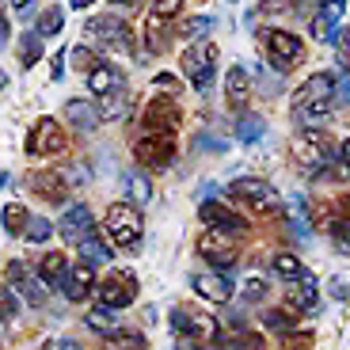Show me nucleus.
Wrapping results in <instances>:
<instances>
[{"mask_svg": "<svg viewBox=\"0 0 350 350\" xmlns=\"http://www.w3.org/2000/svg\"><path fill=\"white\" fill-rule=\"evenodd\" d=\"M84 35H88V38H99L96 46H103V50H122V53H133V31H130V27H126L118 16L88 19V23H84Z\"/></svg>", "mask_w": 350, "mask_h": 350, "instance_id": "obj_7", "label": "nucleus"}, {"mask_svg": "<svg viewBox=\"0 0 350 350\" xmlns=\"http://www.w3.org/2000/svg\"><path fill=\"white\" fill-rule=\"evenodd\" d=\"M65 122L77 133H92L103 118H99V107L84 103V99H69V103H65Z\"/></svg>", "mask_w": 350, "mask_h": 350, "instance_id": "obj_19", "label": "nucleus"}, {"mask_svg": "<svg viewBox=\"0 0 350 350\" xmlns=\"http://www.w3.org/2000/svg\"><path fill=\"white\" fill-rule=\"evenodd\" d=\"M252 72L244 69V65H232V69L225 72V103L232 107V111H244L247 103H252Z\"/></svg>", "mask_w": 350, "mask_h": 350, "instance_id": "obj_16", "label": "nucleus"}, {"mask_svg": "<svg viewBox=\"0 0 350 350\" xmlns=\"http://www.w3.org/2000/svg\"><path fill=\"white\" fill-rule=\"evenodd\" d=\"M339 149H342V157H347V160H350V137H347V141H342Z\"/></svg>", "mask_w": 350, "mask_h": 350, "instance_id": "obj_50", "label": "nucleus"}, {"mask_svg": "<svg viewBox=\"0 0 350 350\" xmlns=\"http://www.w3.org/2000/svg\"><path fill=\"white\" fill-rule=\"evenodd\" d=\"M271 271L278 274L282 282H297V278H305V267H301V259L297 255H289V252H278L271 259Z\"/></svg>", "mask_w": 350, "mask_h": 350, "instance_id": "obj_26", "label": "nucleus"}, {"mask_svg": "<svg viewBox=\"0 0 350 350\" xmlns=\"http://www.w3.org/2000/svg\"><path fill=\"white\" fill-rule=\"evenodd\" d=\"M141 126L149 133H175L179 130V107H175V99H152L149 107H145V118H141Z\"/></svg>", "mask_w": 350, "mask_h": 350, "instance_id": "obj_12", "label": "nucleus"}, {"mask_svg": "<svg viewBox=\"0 0 350 350\" xmlns=\"http://www.w3.org/2000/svg\"><path fill=\"white\" fill-rule=\"evenodd\" d=\"M232 232H221V228H210V232H202L198 240V255L206 262H213L217 271H228V267H237V247H232Z\"/></svg>", "mask_w": 350, "mask_h": 350, "instance_id": "obj_8", "label": "nucleus"}, {"mask_svg": "<svg viewBox=\"0 0 350 350\" xmlns=\"http://www.w3.org/2000/svg\"><path fill=\"white\" fill-rule=\"evenodd\" d=\"M84 324L92 327V332H99V335L114 332V308H111V305H103V301H99V308H92V312L84 316Z\"/></svg>", "mask_w": 350, "mask_h": 350, "instance_id": "obj_32", "label": "nucleus"}, {"mask_svg": "<svg viewBox=\"0 0 350 350\" xmlns=\"http://www.w3.org/2000/svg\"><path fill=\"white\" fill-rule=\"evenodd\" d=\"M286 305L293 308V312H316V305H320V289H316V278L308 271H305V278H297L293 286H289Z\"/></svg>", "mask_w": 350, "mask_h": 350, "instance_id": "obj_18", "label": "nucleus"}, {"mask_svg": "<svg viewBox=\"0 0 350 350\" xmlns=\"http://www.w3.org/2000/svg\"><path fill=\"white\" fill-rule=\"evenodd\" d=\"M92 267H96V262L84 259V262H77V267L69 271V278H65L62 293L72 301V305H80V301H88L92 293H96V271H92Z\"/></svg>", "mask_w": 350, "mask_h": 350, "instance_id": "obj_15", "label": "nucleus"}, {"mask_svg": "<svg viewBox=\"0 0 350 350\" xmlns=\"http://www.w3.org/2000/svg\"><path fill=\"white\" fill-rule=\"evenodd\" d=\"M57 232H62L69 244H80L88 232H96V217H92V210H88L84 202H77V206H69V210H65V217H62V225H57Z\"/></svg>", "mask_w": 350, "mask_h": 350, "instance_id": "obj_14", "label": "nucleus"}, {"mask_svg": "<svg viewBox=\"0 0 350 350\" xmlns=\"http://www.w3.org/2000/svg\"><path fill=\"white\" fill-rule=\"evenodd\" d=\"M332 99L327 103H305V107H293V122H297V130H320V126L332 118Z\"/></svg>", "mask_w": 350, "mask_h": 350, "instance_id": "obj_21", "label": "nucleus"}, {"mask_svg": "<svg viewBox=\"0 0 350 350\" xmlns=\"http://www.w3.org/2000/svg\"><path fill=\"white\" fill-rule=\"evenodd\" d=\"M152 88H157V92H167V96H175V92H179V80H172V77H157V80H152Z\"/></svg>", "mask_w": 350, "mask_h": 350, "instance_id": "obj_44", "label": "nucleus"}, {"mask_svg": "<svg viewBox=\"0 0 350 350\" xmlns=\"http://www.w3.org/2000/svg\"><path fill=\"white\" fill-rule=\"evenodd\" d=\"M103 228L122 252H137L141 240H145V217H141V210L130 206V202H114L103 217Z\"/></svg>", "mask_w": 350, "mask_h": 350, "instance_id": "obj_2", "label": "nucleus"}, {"mask_svg": "<svg viewBox=\"0 0 350 350\" xmlns=\"http://www.w3.org/2000/svg\"><path fill=\"white\" fill-rule=\"evenodd\" d=\"M96 293H99V301H103V305H111V308H126L133 297H137V278H133L130 271H118V274H111V278L99 282Z\"/></svg>", "mask_w": 350, "mask_h": 350, "instance_id": "obj_9", "label": "nucleus"}, {"mask_svg": "<svg viewBox=\"0 0 350 350\" xmlns=\"http://www.w3.org/2000/svg\"><path fill=\"white\" fill-rule=\"evenodd\" d=\"M240 297H244L247 305H259V301L267 297V282H262V278H247L244 289H240Z\"/></svg>", "mask_w": 350, "mask_h": 350, "instance_id": "obj_40", "label": "nucleus"}, {"mask_svg": "<svg viewBox=\"0 0 350 350\" xmlns=\"http://www.w3.org/2000/svg\"><path fill=\"white\" fill-rule=\"evenodd\" d=\"M111 4H118V8H126V4H130V8H133V4H137V0H111Z\"/></svg>", "mask_w": 350, "mask_h": 350, "instance_id": "obj_51", "label": "nucleus"}, {"mask_svg": "<svg viewBox=\"0 0 350 350\" xmlns=\"http://www.w3.org/2000/svg\"><path fill=\"white\" fill-rule=\"evenodd\" d=\"M183 72L198 92H206V88L213 84V72H217V46H213L210 38L191 42L183 50Z\"/></svg>", "mask_w": 350, "mask_h": 350, "instance_id": "obj_4", "label": "nucleus"}, {"mask_svg": "<svg viewBox=\"0 0 350 350\" xmlns=\"http://www.w3.org/2000/svg\"><path fill=\"white\" fill-rule=\"evenodd\" d=\"M259 46H262L267 62H271V69L278 72V77H286L293 65L305 62V42H301L297 35H289V31H278V27L259 31Z\"/></svg>", "mask_w": 350, "mask_h": 350, "instance_id": "obj_3", "label": "nucleus"}, {"mask_svg": "<svg viewBox=\"0 0 350 350\" xmlns=\"http://www.w3.org/2000/svg\"><path fill=\"white\" fill-rule=\"evenodd\" d=\"M145 42H149L152 53H164L167 46H172V27H167V19L157 16V12L145 19Z\"/></svg>", "mask_w": 350, "mask_h": 350, "instance_id": "obj_24", "label": "nucleus"}, {"mask_svg": "<svg viewBox=\"0 0 350 350\" xmlns=\"http://www.w3.org/2000/svg\"><path fill=\"white\" fill-rule=\"evenodd\" d=\"M99 118L103 122H118V118H126V111H130V92L126 88H114V92H107V96H99Z\"/></svg>", "mask_w": 350, "mask_h": 350, "instance_id": "obj_22", "label": "nucleus"}, {"mask_svg": "<svg viewBox=\"0 0 350 350\" xmlns=\"http://www.w3.org/2000/svg\"><path fill=\"white\" fill-rule=\"evenodd\" d=\"M88 88H92L96 96H107V92H114V88H126V80H122V72L114 69V65L99 62L96 69L88 72Z\"/></svg>", "mask_w": 350, "mask_h": 350, "instance_id": "obj_23", "label": "nucleus"}, {"mask_svg": "<svg viewBox=\"0 0 350 350\" xmlns=\"http://www.w3.org/2000/svg\"><path fill=\"white\" fill-rule=\"evenodd\" d=\"M133 160H137L145 172H167L175 160V141L172 133H141L137 141H133Z\"/></svg>", "mask_w": 350, "mask_h": 350, "instance_id": "obj_6", "label": "nucleus"}, {"mask_svg": "<svg viewBox=\"0 0 350 350\" xmlns=\"http://www.w3.org/2000/svg\"><path fill=\"white\" fill-rule=\"evenodd\" d=\"M191 286L202 301H210V305H225L232 301V282L225 278V271H202V274H191Z\"/></svg>", "mask_w": 350, "mask_h": 350, "instance_id": "obj_11", "label": "nucleus"}, {"mask_svg": "<svg viewBox=\"0 0 350 350\" xmlns=\"http://www.w3.org/2000/svg\"><path fill=\"white\" fill-rule=\"evenodd\" d=\"M72 65H80V69H84V72H92V69H96V57H92V53H88V50H77V53H72Z\"/></svg>", "mask_w": 350, "mask_h": 350, "instance_id": "obj_43", "label": "nucleus"}, {"mask_svg": "<svg viewBox=\"0 0 350 350\" xmlns=\"http://www.w3.org/2000/svg\"><path fill=\"white\" fill-rule=\"evenodd\" d=\"M342 12H347V0H320V8H316V16L327 19L332 27L342 23Z\"/></svg>", "mask_w": 350, "mask_h": 350, "instance_id": "obj_38", "label": "nucleus"}, {"mask_svg": "<svg viewBox=\"0 0 350 350\" xmlns=\"http://www.w3.org/2000/svg\"><path fill=\"white\" fill-rule=\"evenodd\" d=\"M332 297L335 301H350V278L335 274V278H332Z\"/></svg>", "mask_w": 350, "mask_h": 350, "instance_id": "obj_42", "label": "nucleus"}, {"mask_svg": "<svg viewBox=\"0 0 350 350\" xmlns=\"http://www.w3.org/2000/svg\"><path fill=\"white\" fill-rule=\"evenodd\" d=\"M332 46H335V57H339L342 72H350V31H347V27H342V31H335Z\"/></svg>", "mask_w": 350, "mask_h": 350, "instance_id": "obj_39", "label": "nucleus"}, {"mask_svg": "<svg viewBox=\"0 0 350 350\" xmlns=\"http://www.w3.org/2000/svg\"><path fill=\"white\" fill-rule=\"evenodd\" d=\"M103 339L111 342V347H149L141 332H126V327H114V332L103 335Z\"/></svg>", "mask_w": 350, "mask_h": 350, "instance_id": "obj_36", "label": "nucleus"}, {"mask_svg": "<svg viewBox=\"0 0 350 350\" xmlns=\"http://www.w3.org/2000/svg\"><path fill=\"white\" fill-rule=\"evenodd\" d=\"M16 293H19V289L4 282V289H0V316H4V324L16 320V312H19V297H16Z\"/></svg>", "mask_w": 350, "mask_h": 350, "instance_id": "obj_37", "label": "nucleus"}, {"mask_svg": "<svg viewBox=\"0 0 350 350\" xmlns=\"http://www.w3.org/2000/svg\"><path fill=\"white\" fill-rule=\"evenodd\" d=\"M92 4H96V0H69V8H72V12H80V8H92Z\"/></svg>", "mask_w": 350, "mask_h": 350, "instance_id": "obj_47", "label": "nucleus"}, {"mask_svg": "<svg viewBox=\"0 0 350 350\" xmlns=\"http://www.w3.org/2000/svg\"><path fill=\"white\" fill-rule=\"evenodd\" d=\"M198 213H202V221H206V225H210V228H221V232H244V228H247V221L240 217L232 206H221V202H210V198L202 202Z\"/></svg>", "mask_w": 350, "mask_h": 350, "instance_id": "obj_17", "label": "nucleus"}, {"mask_svg": "<svg viewBox=\"0 0 350 350\" xmlns=\"http://www.w3.org/2000/svg\"><path fill=\"white\" fill-rule=\"evenodd\" d=\"M50 232H53V225L46 217H31V221H27V228H23V240H27V244H46Z\"/></svg>", "mask_w": 350, "mask_h": 350, "instance_id": "obj_34", "label": "nucleus"}, {"mask_svg": "<svg viewBox=\"0 0 350 350\" xmlns=\"http://www.w3.org/2000/svg\"><path fill=\"white\" fill-rule=\"evenodd\" d=\"M335 92H339V77H335V72H312V77L293 92V107L327 103V99H335Z\"/></svg>", "mask_w": 350, "mask_h": 350, "instance_id": "obj_10", "label": "nucleus"}, {"mask_svg": "<svg viewBox=\"0 0 350 350\" xmlns=\"http://www.w3.org/2000/svg\"><path fill=\"white\" fill-rule=\"evenodd\" d=\"M27 157H57V152L69 149V133L62 130V122L57 118H50V114H42L35 126H31V133H27L23 141Z\"/></svg>", "mask_w": 350, "mask_h": 350, "instance_id": "obj_5", "label": "nucleus"}, {"mask_svg": "<svg viewBox=\"0 0 350 350\" xmlns=\"http://www.w3.org/2000/svg\"><path fill=\"white\" fill-rule=\"evenodd\" d=\"M53 77H57V80L65 77V53H57V57H53Z\"/></svg>", "mask_w": 350, "mask_h": 350, "instance_id": "obj_46", "label": "nucleus"}, {"mask_svg": "<svg viewBox=\"0 0 350 350\" xmlns=\"http://www.w3.org/2000/svg\"><path fill=\"white\" fill-rule=\"evenodd\" d=\"M262 4H282V0H262Z\"/></svg>", "mask_w": 350, "mask_h": 350, "instance_id": "obj_52", "label": "nucleus"}, {"mask_svg": "<svg viewBox=\"0 0 350 350\" xmlns=\"http://www.w3.org/2000/svg\"><path fill=\"white\" fill-rule=\"evenodd\" d=\"M27 187L35 194H42L46 202H65V194L72 191V183L65 179L62 167H53V172H31L27 175Z\"/></svg>", "mask_w": 350, "mask_h": 350, "instance_id": "obj_13", "label": "nucleus"}, {"mask_svg": "<svg viewBox=\"0 0 350 350\" xmlns=\"http://www.w3.org/2000/svg\"><path fill=\"white\" fill-rule=\"evenodd\" d=\"M126 194H130L133 206H145V202L152 198V183H149V175H145V172H130V175H126Z\"/></svg>", "mask_w": 350, "mask_h": 350, "instance_id": "obj_28", "label": "nucleus"}, {"mask_svg": "<svg viewBox=\"0 0 350 350\" xmlns=\"http://www.w3.org/2000/svg\"><path fill=\"white\" fill-rule=\"evenodd\" d=\"M8 4H12V12H27V8H31V0H8Z\"/></svg>", "mask_w": 350, "mask_h": 350, "instance_id": "obj_49", "label": "nucleus"}, {"mask_svg": "<svg viewBox=\"0 0 350 350\" xmlns=\"http://www.w3.org/2000/svg\"><path fill=\"white\" fill-rule=\"evenodd\" d=\"M179 8H183V0H152V12L164 19H175L179 16Z\"/></svg>", "mask_w": 350, "mask_h": 350, "instance_id": "obj_41", "label": "nucleus"}, {"mask_svg": "<svg viewBox=\"0 0 350 350\" xmlns=\"http://www.w3.org/2000/svg\"><path fill=\"white\" fill-rule=\"evenodd\" d=\"M62 27H65V12H62V8H46L42 16H38V27H35V31H38L42 38H50V35H57Z\"/></svg>", "mask_w": 350, "mask_h": 350, "instance_id": "obj_33", "label": "nucleus"}, {"mask_svg": "<svg viewBox=\"0 0 350 350\" xmlns=\"http://www.w3.org/2000/svg\"><path fill=\"white\" fill-rule=\"evenodd\" d=\"M335 99L350 107V80H342V84H339V92H335Z\"/></svg>", "mask_w": 350, "mask_h": 350, "instance_id": "obj_45", "label": "nucleus"}, {"mask_svg": "<svg viewBox=\"0 0 350 350\" xmlns=\"http://www.w3.org/2000/svg\"><path fill=\"white\" fill-rule=\"evenodd\" d=\"M262 133H267V122H262L259 114H240V118H237V137L244 141V145L262 141Z\"/></svg>", "mask_w": 350, "mask_h": 350, "instance_id": "obj_27", "label": "nucleus"}, {"mask_svg": "<svg viewBox=\"0 0 350 350\" xmlns=\"http://www.w3.org/2000/svg\"><path fill=\"white\" fill-rule=\"evenodd\" d=\"M111 244H114L111 237H99V232H88V237L80 240L77 247H80V255H84L88 262H111V259H114Z\"/></svg>", "mask_w": 350, "mask_h": 350, "instance_id": "obj_25", "label": "nucleus"}, {"mask_svg": "<svg viewBox=\"0 0 350 350\" xmlns=\"http://www.w3.org/2000/svg\"><path fill=\"white\" fill-rule=\"evenodd\" d=\"M27 221H31L27 206H19V202H8V206H4V232H8V237H23Z\"/></svg>", "mask_w": 350, "mask_h": 350, "instance_id": "obj_30", "label": "nucleus"}, {"mask_svg": "<svg viewBox=\"0 0 350 350\" xmlns=\"http://www.w3.org/2000/svg\"><path fill=\"white\" fill-rule=\"evenodd\" d=\"M228 198L244 206V210L259 213V217H271V213H286V198L274 191L267 179H255V175H244V179H232L228 183Z\"/></svg>", "mask_w": 350, "mask_h": 350, "instance_id": "obj_1", "label": "nucleus"}, {"mask_svg": "<svg viewBox=\"0 0 350 350\" xmlns=\"http://www.w3.org/2000/svg\"><path fill=\"white\" fill-rule=\"evenodd\" d=\"M16 46H19V65H27V69L42 57V35H38V31H27Z\"/></svg>", "mask_w": 350, "mask_h": 350, "instance_id": "obj_31", "label": "nucleus"}, {"mask_svg": "<svg viewBox=\"0 0 350 350\" xmlns=\"http://www.w3.org/2000/svg\"><path fill=\"white\" fill-rule=\"evenodd\" d=\"M0 38H4V46L12 42V27H8V19H4V23H0Z\"/></svg>", "mask_w": 350, "mask_h": 350, "instance_id": "obj_48", "label": "nucleus"}, {"mask_svg": "<svg viewBox=\"0 0 350 350\" xmlns=\"http://www.w3.org/2000/svg\"><path fill=\"white\" fill-rule=\"evenodd\" d=\"M179 31H183V38L198 42V38H206V35L213 31V16H194V19H187V23L179 27Z\"/></svg>", "mask_w": 350, "mask_h": 350, "instance_id": "obj_35", "label": "nucleus"}, {"mask_svg": "<svg viewBox=\"0 0 350 350\" xmlns=\"http://www.w3.org/2000/svg\"><path fill=\"white\" fill-rule=\"evenodd\" d=\"M293 324H297V316H293V308H267L262 312V327H271V332H282V335H289L293 332Z\"/></svg>", "mask_w": 350, "mask_h": 350, "instance_id": "obj_29", "label": "nucleus"}, {"mask_svg": "<svg viewBox=\"0 0 350 350\" xmlns=\"http://www.w3.org/2000/svg\"><path fill=\"white\" fill-rule=\"evenodd\" d=\"M69 271H72V267H69V255H65V252H46L42 259H38V274H42L50 286H57V289L65 286Z\"/></svg>", "mask_w": 350, "mask_h": 350, "instance_id": "obj_20", "label": "nucleus"}]
</instances>
